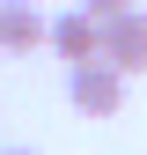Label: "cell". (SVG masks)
<instances>
[{"label":"cell","instance_id":"obj_1","mask_svg":"<svg viewBox=\"0 0 147 155\" xmlns=\"http://www.w3.org/2000/svg\"><path fill=\"white\" fill-rule=\"evenodd\" d=\"M66 104L81 111V118H118L125 111V74L103 59H81V67H66Z\"/></svg>","mask_w":147,"mask_h":155},{"label":"cell","instance_id":"obj_2","mask_svg":"<svg viewBox=\"0 0 147 155\" xmlns=\"http://www.w3.org/2000/svg\"><path fill=\"white\" fill-rule=\"evenodd\" d=\"M44 45H52V59L81 67V59H96V52H103V22H96L88 8H66V15H52V22H44Z\"/></svg>","mask_w":147,"mask_h":155},{"label":"cell","instance_id":"obj_3","mask_svg":"<svg viewBox=\"0 0 147 155\" xmlns=\"http://www.w3.org/2000/svg\"><path fill=\"white\" fill-rule=\"evenodd\" d=\"M103 59L133 81V74H147V15L125 8V15H103Z\"/></svg>","mask_w":147,"mask_h":155},{"label":"cell","instance_id":"obj_4","mask_svg":"<svg viewBox=\"0 0 147 155\" xmlns=\"http://www.w3.org/2000/svg\"><path fill=\"white\" fill-rule=\"evenodd\" d=\"M0 52H15V59L44 52V8L37 0H0Z\"/></svg>","mask_w":147,"mask_h":155},{"label":"cell","instance_id":"obj_5","mask_svg":"<svg viewBox=\"0 0 147 155\" xmlns=\"http://www.w3.org/2000/svg\"><path fill=\"white\" fill-rule=\"evenodd\" d=\"M81 8L96 15V22H103V15H125V8H133V0H81Z\"/></svg>","mask_w":147,"mask_h":155},{"label":"cell","instance_id":"obj_6","mask_svg":"<svg viewBox=\"0 0 147 155\" xmlns=\"http://www.w3.org/2000/svg\"><path fill=\"white\" fill-rule=\"evenodd\" d=\"M0 155H30V148H0Z\"/></svg>","mask_w":147,"mask_h":155}]
</instances>
